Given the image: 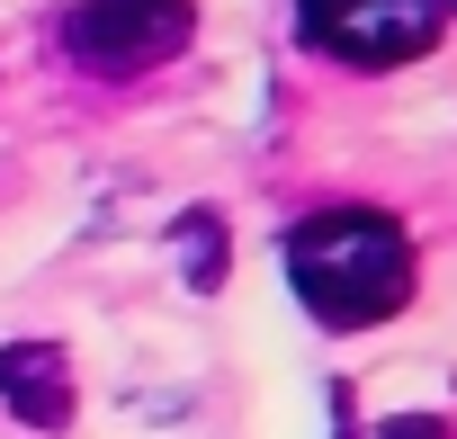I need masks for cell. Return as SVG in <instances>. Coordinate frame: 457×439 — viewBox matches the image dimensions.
Wrapping results in <instances>:
<instances>
[{"mask_svg": "<svg viewBox=\"0 0 457 439\" xmlns=\"http://www.w3.org/2000/svg\"><path fill=\"white\" fill-rule=\"evenodd\" d=\"M287 287L305 296L314 323L368 332V323L403 314V296H412V234L377 206H323L305 225H287Z\"/></svg>", "mask_w": 457, "mask_h": 439, "instance_id": "obj_1", "label": "cell"}, {"mask_svg": "<svg viewBox=\"0 0 457 439\" xmlns=\"http://www.w3.org/2000/svg\"><path fill=\"white\" fill-rule=\"evenodd\" d=\"M54 37H63V54H72L81 72L126 81V72L170 63V54L197 37V10H188V0H81V10H63Z\"/></svg>", "mask_w": 457, "mask_h": 439, "instance_id": "obj_2", "label": "cell"}, {"mask_svg": "<svg viewBox=\"0 0 457 439\" xmlns=\"http://www.w3.org/2000/svg\"><path fill=\"white\" fill-rule=\"evenodd\" d=\"M296 28H305V46H323L359 72H395L439 46L448 0H296Z\"/></svg>", "mask_w": 457, "mask_h": 439, "instance_id": "obj_3", "label": "cell"}, {"mask_svg": "<svg viewBox=\"0 0 457 439\" xmlns=\"http://www.w3.org/2000/svg\"><path fill=\"white\" fill-rule=\"evenodd\" d=\"M0 403L28 430H63L72 421V359L54 341H10L0 350Z\"/></svg>", "mask_w": 457, "mask_h": 439, "instance_id": "obj_4", "label": "cell"}, {"mask_svg": "<svg viewBox=\"0 0 457 439\" xmlns=\"http://www.w3.org/2000/svg\"><path fill=\"white\" fill-rule=\"evenodd\" d=\"M179 269H188V287H224V225H215V215H188V225H179Z\"/></svg>", "mask_w": 457, "mask_h": 439, "instance_id": "obj_5", "label": "cell"}, {"mask_svg": "<svg viewBox=\"0 0 457 439\" xmlns=\"http://www.w3.org/2000/svg\"><path fill=\"white\" fill-rule=\"evenodd\" d=\"M377 439H448V421H439V412H395Z\"/></svg>", "mask_w": 457, "mask_h": 439, "instance_id": "obj_6", "label": "cell"}, {"mask_svg": "<svg viewBox=\"0 0 457 439\" xmlns=\"http://www.w3.org/2000/svg\"><path fill=\"white\" fill-rule=\"evenodd\" d=\"M448 10H457V0H448Z\"/></svg>", "mask_w": 457, "mask_h": 439, "instance_id": "obj_7", "label": "cell"}]
</instances>
